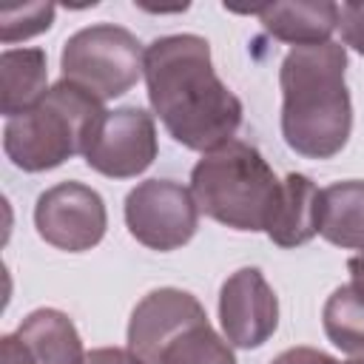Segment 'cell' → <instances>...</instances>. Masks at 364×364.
I'll list each match as a JSON object with an SVG mask.
<instances>
[{"mask_svg":"<svg viewBox=\"0 0 364 364\" xmlns=\"http://www.w3.org/2000/svg\"><path fill=\"white\" fill-rule=\"evenodd\" d=\"M145 85L154 114L191 151H213L242 125V100L219 80L199 34L156 37L145 48Z\"/></svg>","mask_w":364,"mask_h":364,"instance_id":"cell-1","label":"cell"},{"mask_svg":"<svg viewBox=\"0 0 364 364\" xmlns=\"http://www.w3.org/2000/svg\"><path fill=\"white\" fill-rule=\"evenodd\" d=\"M347 51L341 43L290 48L279 68L282 136L307 159L336 156L353 131V102L344 82Z\"/></svg>","mask_w":364,"mask_h":364,"instance_id":"cell-2","label":"cell"},{"mask_svg":"<svg viewBox=\"0 0 364 364\" xmlns=\"http://www.w3.org/2000/svg\"><path fill=\"white\" fill-rule=\"evenodd\" d=\"M191 193L199 213L216 219L233 230H267L279 199L282 179L273 173L267 159L242 139L202 154L191 171Z\"/></svg>","mask_w":364,"mask_h":364,"instance_id":"cell-3","label":"cell"},{"mask_svg":"<svg viewBox=\"0 0 364 364\" xmlns=\"http://www.w3.org/2000/svg\"><path fill=\"white\" fill-rule=\"evenodd\" d=\"M102 117L105 108L97 97L68 80H60L31 111L6 122L3 151L11 165L28 173L60 168L74 154H85V145Z\"/></svg>","mask_w":364,"mask_h":364,"instance_id":"cell-4","label":"cell"},{"mask_svg":"<svg viewBox=\"0 0 364 364\" xmlns=\"http://www.w3.org/2000/svg\"><path fill=\"white\" fill-rule=\"evenodd\" d=\"M128 350L145 364H236L230 344L210 327L196 296L151 290L131 313Z\"/></svg>","mask_w":364,"mask_h":364,"instance_id":"cell-5","label":"cell"},{"mask_svg":"<svg viewBox=\"0 0 364 364\" xmlns=\"http://www.w3.org/2000/svg\"><path fill=\"white\" fill-rule=\"evenodd\" d=\"M60 68L63 80L105 102L136 85L139 74L145 71V48L128 28L94 23L65 40Z\"/></svg>","mask_w":364,"mask_h":364,"instance_id":"cell-6","label":"cell"},{"mask_svg":"<svg viewBox=\"0 0 364 364\" xmlns=\"http://www.w3.org/2000/svg\"><path fill=\"white\" fill-rule=\"evenodd\" d=\"M128 233L159 253L188 245L199 228V205L173 179H145L125 196Z\"/></svg>","mask_w":364,"mask_h":364,"instance_id":"cell-7","label":"cell"},{"mask_svg":"<svg viewBox=\"0 0 364 364\" xmlns=\"http://www.w3.org/2000/svg\"><path fill=\"white\" fill-rule=\"evenodd\" d=\"M34 228L57 250L82 253L102 242L108 213L102 196L82 182H60L37 196Z\"/></svg>","mask_w":364,"mask_h":364,"instance_id":"cell-8","label":"cell"},{"mask_svg":"<svg viewBox=\"0 0 364 364\" xmlns=\"http://www.w3.org/2000/svg\"><path fill=\"white\" fill-rule=\"evenodd\" d=\"M156 125L154 117L136 105L105 111L85 145V162L102 176L131 179L151 168L156 159Z\"/></svg>","mask_w":364,"mask_h":364,"instance_id":"cell-9","label":"cell"},{"mask_svg":"<svg viewBox=\"0 0 364 364\" xmlns=\"http://www.w3.org/2000/svg\"><path fill=\"white\" fill-rule=\"evenodd\" d=\"M219 321L233 347H262L279 327V299L259 267H239L222 282Z\"/></svg>","mask_w":364,"mask_h":364,"instance_id":"cell-10","label":"cell"},{"mask_svg":"<svg viewBox=\"0 0 364 364\" xmlns=\"http://www.w3.org/2000/svg\"><path fill=\"white\" fill-rule=\"evenodd\" d=\"M250 14L262 20L267 34H273L282 43H290L293 48L330 43V34L338 28V3H330V0L270 3V6L250 9Z\"/></svg>","mask_w":364,"mask_h":364,"instance_id":"cell-11","label":"cell"},{"mask_svg":"<svg viewBox=\"0 0 364 364\" xmlns=\"http://www.w3.org/2000/svg\"><path fill=\"white\" fill-rule=\"evenodd\" d=\"M318 188L304 173H287L282 179V199L267 225V236L279 247H299L318 233Z\"/></svg>","mask_w":364,"mask_h":364,"instance_id":"cell-12","label":"cell"},{"mask_svg":"<svg viewBox=\"0 0 364 364\" xmlns=\"http://www.w3.org/2000/svg\"><path fill=\"white\" fill-rule=\"evenodd\" d=\"M17 336L28 347L34 364H85L88 353L82 350L74 321L54 307L28 313L17 327Z\"/></svg>","mask_w":364,"mask_h":364,"instance_id":"cell-13","label":"cell"},{"mask_svg":"<svg viewBox=\"0 0 364 364\" xmlns=\"http://www.w3.org/2000/svg\"><path fill=\"white\" fill-rule=\"evenodd\" d=\"M318 233L347 250H364V182L347 179L318 193Z\"/></svg>","mask_w":364,"mask_h":364,"instance_id":"cell-14","label":"cell"},{"mask_svg":"<svg viewBox=\"0 0 364 364\" xmlns=\"http://www.w3.org/2000/svg\"><path fill=\"white\" fill-rule=\"evenodd\" d=\"M46 82H48V71H46L43 48H6L0 54V85H3L0 108L9 119L31 111L48 94Z\"/></svg>","mask_w":364,"mask_h":364,"instance_id":"cell-15","label":"cell"},{"mask_svg":"<svg viewBox=\"0 0 364 364\" xmlns=\"http://www.w3.org/2000/svg\"><path fill=\"white\" fill-rule=\"evenodd\" d=\"M321 324L327 338L347 355H364V299L350 287L341 284L330 293L321 310Z\"/></svg>","mask_w":364,"mask_h":364,"instance_id":"cell-16","label":"cell"},{"mask_svg":"<svg viewBox=\"0 0 364 364\" xmlns=\"http://www.w3.org/2000/svg\"><path fill=\"white\" fill-rule=\"evenodd\" d=\"M54 6L51 3H23V6H6L0 9V40L6 46L17 40H28L34 34H43L54 23Z\"/></svg>","mask_w":364,"mask_h":364,"instance_id":"cell-17","label":"cell"},{"mask_svg":"<svg viewBox=\"0 0 364 364\" xmlns=\"http://www.w3.org/2000/svg\"><path fill=\"white\" fill-rule=\"evenodd\" d=\"M338 31L344 46L364 57V3H341L338 6Z\"/></svg>","mask_w":364,"mask_h":364,"instance_id":"cell-18","label":"cell"},{"mask_svg":"<svg viewBox=\"0 0 364 364\" xmlns=\"http://www.w3.org/2000/svg\"><path fill=\"white\" fill-rule=\"evenodd\" d=\"M270 364H364V355L358 358H350V361H338L321 350H313V347H290L284 353H279Z\"/></svg>","mask_w":364,"mask_h":364,"instance_id":"cell-19","label":"cell"},{"mask_svg":"<svg viewBox=\"0 0 364 364\" xmlns=\"http://www.w3.org/2000/svg\"><path fill=\"white\" fill-rule=\"evenodd\" d=\"M85 364H145V361L122 347H100L85 355Z\"/></svg>","mask_w":364,"mask_h":364,"instance_id":"cell-20","label":"cell"},{"mask_svg":"<svg viewBox=\"0 0 364 364\" xmlns=\"http://www.w3.org/2000/svg\"><path fill=\"white\" fill-rule=\"evenodd\" d=\"M0 355H3V364H34L28 347L23 344V338L17 333L0 338Z\"/></svg>","mask_w":364,"mask_h":364,"instance_id":"cell-21","label":"cell"},{"mask_svg":"<svg viewBox=\"0 0 364 364\" xmlns=\"http://www.w3.org/2000/svg\"><path fill=\"white\" fill-rule=\"evenodd\" d=\"M347 270H350V287L364 299V250H358L355 256H350Z\"/></svg>","mask_w":364,"mask_h":364,"instance_id":"cell-22","label":"cell"}]
</instances>
